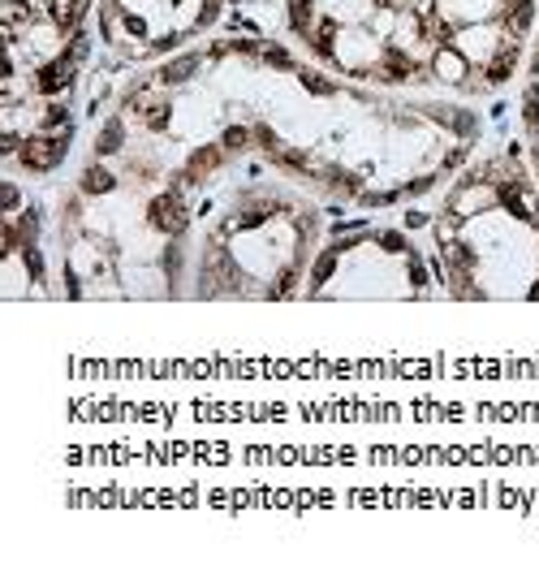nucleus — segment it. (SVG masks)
<instances>
[{"label":"nucleus","mask_w":539,"mask_h":561,"mask_svg":"<svg viewBox=\"0 0 539 561\" xmlns=\"http://www.w3.org/2000/svg\"><path fill=\"white\" fill-rule=\"evenodd\" d=\"M522 117H526L531 130H539V91H535V87L526 91V108H522Z\"/></svg>","instance_id":"f257e3e1"}]
</instances>
